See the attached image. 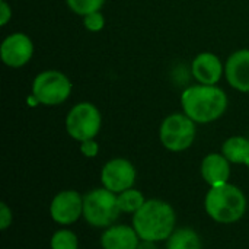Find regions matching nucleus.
<instances>
[{
  "label": "nucleus",
  "mask_w": 249,
  "mask_h": 249,
  "mask_svg": "<svg viewBox=\"0 0 249 249\" xmlns=\"http://www.w3.org/2000/svg\"><path fill=\"white\" fill-rule=\"evenodd\" d=\"M177 214L174 207L159 198L146 200L142 209L133 214L131 226L136 229L142 241L162 242L174 233Z\"/></svg>",
  "instance_id": "1"
},
{
  "label": "nucleus",
  "mask_w": 249,
  "mask_h": 249,
  "mask_svg": "<svg viewBox=\"0 0 249 249\" xmlns=\"http://www.w3.org/2000/svg\"><path fill=\"white\" fill-rule=\"evenodd\" d=\"M181 105L184 114L194 123L207 124L219 120L228 108L226 93L216 85H196L182 92Z\"/></svg>",
  "instance_id": "2"
},
{
  "label": "nucleus",
  "mask_w": 249,
  "mask_h": 249,
  "mask_svg": "<svg viewBox=\"0 0 249 249\" xmlns=\"http://www.w3.org/2000/svg\"><path fill=\"white\" fill-rule=\"evenodd\" d=\"M247 197L241 188L228 182L219 187H209L204 197V210L207 216L220 225L239 222L247 213Z\"/></svg>",
  "instance_id": "3"
},
{
  "label": "nucleus",
  "mask_w": 249,
  "mask_h": 249,
  "mask_svg": "<svg viewBox=\"0 0 249 249\" xmlns=\"http://www.w3.org/2000/svg\"><path fill=\"white\" fill-rule=\"evenodd\" d=\"M120 214L115 193L102 187L88 191L83 196V219L92 228L107 229L115 225Z\"/></svg>",
  "instance_id": "4"
},
{
  "label": "nucleus",
  "mask_w": 249,
  "mask_h": 249,
  "mask_svg": "<svg viewBox=\"0 0 249 249\" xmlns=\"http://www.w3.org/2000/svg\"><path fill=\"white\" fill-rule=\"evenodd\" d=\"M196 123L185 114H172L163 120L159 128V139L169 152H184L196 140Z\"/></svg>",
  "instance_id": "5"
},
{
  "label": "nucleus",
  "mask_w": 249,
  "mask_h": 249,
  "mask_svg": "<svg viewBox=\"0 0 249 249\" xmlns=\"http://www.w3.org/2000/svg\"><path fill=\"white\" fill-rule=\"evenodd\" d=\"M101 112L90 102H80L74 105L66 117V131L79 143L95 139L101 130Z\"/></svg>",
  "instance_id": "6"
},
{
  "label": "nucleus",
  "mask_w": 249,
  "mask_h": 249,
  "mask_svg": "<svg viewBox=\"0 0 249 249\" xmlns=\"http://www.w3.org/2000/svg\"><path fill=\"white\" fill-rule=\"evenodd\" d=\"M71 92V82L57 70L39 73L32 83V96L42 105L54 107L63 104Z\"/></svg>",
  "instance_id": "7"
},
{
  "label": "nucleus",
  "mask_w": 249,
  "mask_h": 249,
  "mask_svg": "<svg viewBox=\"0 0 249 249\" xmlns=\"http://www.w3.org/2000/svg\"><path fill=\"white\" fill-rule=\"evenodd\" d=\"M136 178L137 172L134 165L124 158H114L108 160L101 171L102 187L115 194L133 188L136 184Z\"/></svg>",
  "instance_id": "8"
},
{
  "label": "nucleus",
  "mask_w": 249,
  "mask_h": 249,
  "mask_svg": "<svg viewBox=\"0 0 249 249\" xmlns=\"http://www.w3.org/2000/svg\"><path fill=\"white\" fill-rule=\"evenodd\" d=\"M50 216L60 226H70L83 217V196L76 190H63L50 204Z\"/></svg>",
  "instance_id": "9"
},
{
  "label": "nucleus",
  "mask_w": 249,
  "mask_h": 249,
  "mask_svg": "<svg viewBox=\"0 0 249 249\" xmlns=\"http://www.w3.org/2000/svg\"><path fill=\"white\" fill-rule=\"evenodd\" d=\"M1 61L9 67L25 66L34 54V44L31 38L22 32L12 34L4 38L0 47Z\"/></svg>",
  "instance_id": "10"
},
{
  "label": "nucleus",
  "mask_w": 249,
  "mask_h": 249,
  "mask_svg": "<svg viewBox=\"0 0 249 249\" xmlns=\"http://www.w3.org/2000/svg\"><path fill=\"white\" fill-rule=\"evenodd\" d=\"M225 74L232 88L249 92V50H239L228 58Z\"/></svg>",
  "instance_id": "11"
},
{
  "label": "nucleus",
  "mask_w": 249,
  "mask_h": 249,
  "mask_svg": "<svg viewBox=\"0 0 249 249\" xmlns=\"http://www.w3.org/2000/svg\"><path fill=\"white\" fill-rule=\"evenodd\" d=\"M140 236L136 229L128 225H112L101 235L102 249H137Z\"/></svg>",
  "instance_id": "12"
},
{
  "label": "nucleus",
  "mask_w": 249,
  "mask_h": 249,
  "mask_svg": "<svg viewBox=\"0 0 249 249\" xmlns=\"http://www.w3.org/2000/svg\"><path fill=\"white\" fill-rule=\"evenodd\" d=\"M200 171L209 187H219L229 182L231 162L222 153H210L203 159Z\"/></svg>",
  "instance_id": "13"
},
{
  "label": "nucleus",
  "mask_w": 249,
  "mask_h": 249,
  "mask_svg": "<svg viewBox=\"0 0 249 249\" xmlns=\"http://www.w3.org/2000/svg\"><path fill=\"white\" fill-rule=\"evenodd\" d=\"M193 74L201 85L214 86L223 73L222 61L217 55L212 53H201L193 61Z\"/></svg>",
  "instance_id": "14"
},
{
  "label": "nucleus",
  "mask_w": 249,
  "mask_h": 249,
  "mask_svg": "<svg viewBox=\"0 0 249 249\" xmlns=\"http://www.w3.org/2000/svg\"><path fill=\"white\" fill-rule=\"evenodd\" d=\"M222 155L235 165H247L249 160V140L242 136L229 137L222 146Z\"/></svg>",
  "instance_id": "15"
},
{
  "label": "nucleus",
  "mask_w": 249,
  "mask_h": 249,
  "mask_svg": "<svg viewBox=\"0 0 249 249\" xmlns=\"http://www.w3.org/2000/svg\"><path fill=\"white\" fill-rule=\"evenodd\" d=\"M201 238L191 228H178L166 241V249H201Z\"/></svg>",
  "instance_id": "16"
},
{
  "label": "nucleus",
  "mask_w": 249,
  "mask_h": 249,
  "mask_svg": "<svg viewBox=\"0 0 249 249\" xmlns=\"http://www.w3.org/2000/svg\"><path fill=\"white\" fill-rule=\"evenodd\" d=\"M117 201H118V207H120L121 213L134 214L146 203V198L142 191H139L136 188H130V190H125V191L117 194Z\"/></svg>",
  "instance_id": "17"
},
{
  "label": "nucleus",
  "mask_w": 249,
  "mask_h": 249,
  "mask_svg": "<svg viewBox=\"0 0 249 249\" xmlns=\"http://www.w3.org/2000/svg\"><path fill=\"white\" fill-rule=\"evenodd\" d=\"M51 249H79V238L70 229H58L50 239Z\"/></svg>",
  "instance_id": "18"
},
{
  "label": "nucleus",
  "mask_w": 249,
  "mask_h": 249,
  "mask_svg": "<svg viewBox=\"0 0 249 249\" xmlns=\"http://www.w3.org/2000/svg\"><path fill=\"white\" fill-rule=\"evenodd\" d=\"M67 6L80 16H86L93 12H99L105 0H66Z\"/></svg>",
  "instance_id": "19"
},
{
  "label": "nucleus",
  "mask_w": 249,
  "mask_h": 249,
  "mask_svg": "<svg viewBox=\"0 0 249 249\" xmlns=\"http://www.w3.org/2000/svg\"><path fill=\"white\" fill-rule=\"evenodd\" d=\"M83 23L86 29L92 32H98L105 26V18L101 12H93V13L83 16Z\"/></svg>",
  "instance_id": "20"
},
{
  "label": "nucleus",
  "mask_w": 249,
  "mask_h": 249,
  "mask_svg": "<svg viewBox=\"0 0 249 249\" xmlns=\"http://www.w3.org/2000/svg\"><path fill=\"white\" fill-rule=\"evenodd\" d=\"M13 222V213L12 209L3 201L0 203V231H7Z\"/></svg>",
  "instance_id": "21"
},
{
  "label": "nucleus",
  "mask_w": 249,
  "mask_h": 249,
  "mask_svg": "<svg viewBox=\"0 0 249 249\" xmlns=\"http://www.w3.org/2000/svg\"><path fill=\"white\" fill-rule=\"evenodd\" d=\"M80 152L86 158H96L99 153V144L95 142V139L85 140L80 143Z\"/></svg>",
  "instance_id": "22"
},
{
  "label": "nucleus",
  "mask_w": 249,
  "mask_h": 249,
  "mask_svg": "<svg viewBox=\"0 0 249 249\" xmlns=\"http://www.w3.org/2000/svg\"><path fill=\"white\" fill-rule=\"evenodd\" d=\"M10 18H12V9L9 7L6 0H1V3H0V25H6Z\"/></svg>",
  "instance_id": "23"
},
{
  "label": "nucleus",
  "mask_w": 249,
  "mask_h": 249,
  "mask_svg": "<svg viewBox=\"0 0 249 249\" xmlns=\"http://www.w3.org/2000/svg\"><path fill=\"white\" fill-rule=\"evenodd\" d=\"M137 249H156V244L155 242H149V241H140Z\"/></svg>",
  "instance_id": "24"
},
{
  "label": "nucleus",
  "mask_w": 249,
  "mask_h": 249,
  "mask_svg": "<svg viewBox=\"0 0 249 249\" xmlns=\"http://www.w3.org/2000/svg\"><path fill=\"white\" fill-rule=\"evenodd\" d=\"M247 168H248V171H249V160H248V163H247Z\"/></svg>",
  "instance_id": "25"
}]
</instances>
